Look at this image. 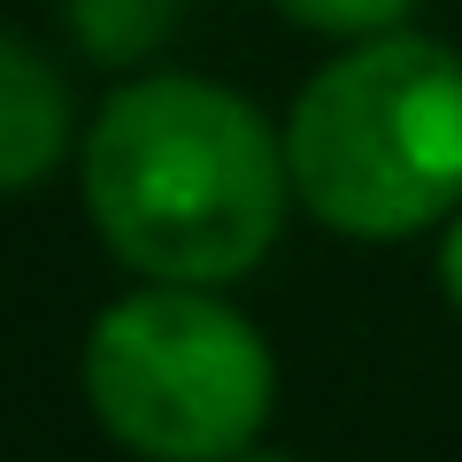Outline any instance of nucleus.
<instances>
[{
	"instance_id": "2",
	"label": "nucleus",
	"mask_w": 462,
	"mask_h": 462,
	"mask_svg": "<svg viewBox=\"0 0 462 462\" xmlns=\"http://www.w3.org/2000/svg\"><path fill=\"white\" fill-rule=\"evenodd\" d=\"M293 200L346 239H409L462 208V54L370 32L324 62L285 116Z\"/></svg>"
},
{
	"instance_id": "1",
	"label": "nucleus",
	"mask_w": 462,
	"mask_h": 462,
	"mask_svg": "<svg viewBox=\"0 0 462 462\" xmlns=\"http://www.w3.org/2000/svg\"><path fill=\"white\" fill-rule=\"evenodd\" d=\"M293 170L247 93L147 69L85 132V216L108 254L162 285H231L278 247Z\"/></svg>"
},
{
	"instance_id": "4",
	"label": "nucleus",
	"mask_w": 462,
	"mask_h": 462,
	"mask_svg": "<svg viewBox=\"0 0 462 462\" xmlns=\"http://www.w3.org/2000/svg\"><path fill=\"white\" fill-rule=\"evenodd\" d=\"M69 85L39 47H23L16 32H0V193L39 185L69 154Z\"/></svg>"
},
{
	"instance_id": "5",
	"label": "nucleus",
	"mask_w": 462,
	"mask_h": 462,
	"mask_svg": "<svg viewBox=\"0 0 462 462\" xmlns=\"http://www.w3.org/2000/svg\"><path fill=\"white\" fill-rule=\"evenodd\" d=\"M170 16H178V0H69L78 39H85L93 54H108V62L154 47V39L170 32Z\"/></svg>"
},
{
	"instance_id": "7",
	"label": "nucleus",
	"mask_w": 462,
	"mask_h": 462,
	"mask_svg": "<svg viewBox=\"0 0 462 462\" xmlns=\"http://www.w3.org/2000/svg\"><path fill=\"white\" fill-rule=\"evenodd\" d=\"M439 293L462 309V208H455V224H447V239H439Z\"/></svg>"
},
{
	"instance_id": "6",
	"label": "nucleus",
	"mask_w": 462,
	"mask_h": 462,
	"mask_svg": "<svg viewBox=\"0 0 462 462\" xmlns=\"http://www.w3.org/2000/svg\"><path fill=\"white\" fill-rule=\"evenodd\" d=\"M278 16H293L300 32H331V39H370V32H393L416 0H270Z\"/></svg>"
},
{
	"instance_id": "3",
	"label": "nucleus",
	"mask_w": 462,
	"mask_h": 462,
	"mask_svg": "<svg viewBox=\"0 0 462 462\" xmlns=\"http://www.w3.org/2000/svg\"><path fill=\"white\" fill-rule=\"evenodd\" d=\"M85 401L124 455L239 462L270 424L278 363L216 285H162L100 309L85 339Z\"/></svg>"
},
{
	"instance_id": "8",
	"label": "nucleus",
	"mask_w": 462,
	"mask_h": 462,
	"mask_svg": "<svg viewBox=\"0 0 462 462\" xmlns=\"http://www.w3.org/2000/svg\"><path fill=\"white\" fill-rule=\"evenodd\" d=\"M239 462H285V455H254V447H247V455H239Z\"/></svg>"
}]
</instances>
